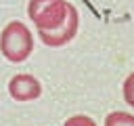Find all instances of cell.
Masks as SVG:
<instances>
[{
  "label": "cell",
  "instance_id": "obj_6",
  "mask_svg": "<svg viewBox=\"0 0 134 126\" xmlns=\"http://www.w3.org/2000/svg\"><path fill=\"white\" fill-rule=\"evenodd\" d=\"M121 92H124V101H126L130 107H134V71L124 80V88H121Z\"/></svg>",
  "mask_w": 134,
  "mask_h": 126
},
{
  "label": "cell",
  "instance_id": "obj_4",
  "mask_svg": "<svg viewBox=\"0 0 134 126\" xmlns=\"http://www.w3.org/2000/svg\"><path fill=\"white\" fill-rule=\"evenodd\" d=\"M8 94L15 101H34L42 94V84L31 74H17L8 80Z\"/></svg>",
  "mask_w": 134,
  "mask_h": 126
},
{
  "label": "cell",
  "instance_id": "obj_7",
  "mask_svg": "<svg viewBox=\"0 0 134 126\" xmlns=\"http://www.w3.org/2000/svg\"><path fill=\"white\" fill-rule=\"evenodd\" d=\"M63 126H96V122H94L90 116H82V113H77V116H71Z\"/></svg>",
  "mask_w": 134,
  "mask_h": 126
},
{
  "label": "cell",
  "instance_id": "obj_3",
  "mask_svg": "<svg viewBox=\"0 0 134 126\" xmlns=\"http://www.w3.org/2000/svg\"><path fill=\"white\" fill-rule=\"evenodd\" d=\"M77 27H80V15H77V8H75L73 4H69V10H67L65 21H63L57 29H48V32L38 29V36H40V40H42L46 46H50V48H59V46L69 44V42L75 38Z\"/></svg>",
  "mask_w": 134,
  "mask_h": 126
},
{
  "label": "cell",
  "instance_id": "obj_2",
  "mask_svg": "<svg viewBox=\"0 0 134 126\" xmlns=\"http://www.w3.org/2000/svg\"><path fill=\"white\" fill-rule=\"evenodd\" d=\"M69 10L67 0H29L27 2V17L34 21L38 29H57Z\"/></svg>",
  "mask_w": 134,
  "mask_h": 126
},
{
  "label": "cell",
  "instance_id": "obj_1",
  "mask_svg": "<svg viewBox=\"0 0 134 126\" xmlns=\"http://www.w3.org/2000/svg\"><path fill=\"white\" fill-rule=\"evenodd\" d=\"M0 52L10 63H23L34 52V34L23 21H10L0 32Z\"/></svg>",
  "mask_w": 134,
  "mask_h": 126
},
{
  "label": "cell",
  "instance_id": "obj_5",
  "mask_svg": "<svg viewBox=\"0 0 134 126\" xmlns=\"http://www.w3.org/2000/svg\"><path fill=\"white\" fill-rule=\"evenodd\" d=\"M105 126H134V113H128V111H111L105 118Z\"/></svg>",
  "mask_w": 134,
  "mask_h": 126
}]
</instances>
